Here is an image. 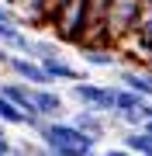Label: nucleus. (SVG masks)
<instances>
[{"mask_svg":"<svg viewBox=\"0 0 152 156\" xmlns=\"http://www.w3.org/2000/svg\"><path fill=\"white\" fill-rule=\"evenodd\" d=\"M114 94H118V87L93 83V80H76V83H69V97H73L79 108H93V111H104V115L114 111Z\"/></svg>","mask_w":152,"mask_h":156,"instance_id":"f257e3e1","label":"nucleus"},{"mask_svg":"<svg viewBox=\"0 0 152 156\" xmlns=\"http://www.w3.org/2000/svg\"><path fill=\"white\" fill-rule=\"evenodd\" d=\"M86 4L90 0H69L62 11L52 17V24H56V35L62 42L69 45H79V38H83V28H86Z\"/></svg>","mask_w":152,"mask_h":156,"instance_id":"f03ea898","label":"nucleus"},{"mask_svg":"<svg viewBox=\"0 0 152 156\" xmlns=\"http://www.w3.org/2000/svg\"><path fill=\"white\" fill-rule=\"evenodd\" d=\"M4 69L11 73V76L24 80V83H35V87H49V83H52L49 73H45V66H42V59L24 56V52H11V59H7ZM52 87H56V83H52Z\"/></svg>","mask_w":152,"mask_h":156,"instance_id":"7ed1b4c3","label":"nucleus"},{"mask_svg":"<svg viewBox=\"0 0 152 156\" xmlns=\"http://www.w3.org/2000/svg\"><path fill=\"white\" fill-rule=\"evenodd\" d=\"M135 17H138V0H114L111 11H107V35H111V42L124 38L135 28Z\"/></svg>","mask_w":152,"mask_h":156,"instance_id":"20e7f679","label":"nucleus"},{"mask_svg":"<svg viewBox=\"0 0 152 156\" xmlns=\"http://www.w3.org/2000/svg\"><path fill=\"white\" fill-rule=\"evenodd\" d=\"M131 35L138 38L145 62H152V0H138V17H135Z\"/></svg>","mask_w":152,"mask_h":156,"instance_id":"39448f33","label":"nucleus"},{"mask_svg":"<svg viewBox=\"0 0 152 156\" xmlns=\"http://www.w3.org/2000/svg\"><path fill=\"white\" fill-rule=\"evenodd\" d=\"M42 66H45L49 80L52 83H76V80H90L79 66H73L66 56H52V59H42Z\"/></svg>","mask_w":152,"mask_h":156,"instance_id":"423d86ee","label":"nucleus"},{"mask_svg":"<svg viewBox=\"0 0 152 156\" xmlns=\"http://www.w3.org/2000/svg\"><path fill=\"white\" fill-rule=\"evenodd\" d=\"M31 97H35V111L42 118H62L66 115V101H62L59 90H52V83L49 87H35Z\"/></svg>","mask_w":152,"mask_h":156,"instance_id":"0eeeda50","label":"nucleus"},{"mask_svg":"<svg viewBox=\"0 0 152 156\" xmlns=\"http://www.w3.org/2000/svg\"><path fill=\"white\" fill-rule=\"evenodd\" d=\"M73 125H79L86 135H97V139H104L107 128H111V115L104 111H93V108H76V115L69 118Z\"/></svg>","mask_w":152,"mask_h":156,"instance_id":"6e6552de","label":"nucleus"},{"mask_svg":"<svg viewBox=\"0 0 152 156\" xmlns=\"http://www.w3.org/2000/svg\"><path fill=\"white\" fill-rule=\"evenodd\" d=\"M118 56L121 52L114 45H79V59L86 66H97V69H114L118 66Z\"/></svg>","mask_w":152,"mask_h":156,"instance_id":"1a4fd4ad","label":"nucleus"},{"mask_svg":"<svg viewBox=\"0 0 152 156\" xmlns=\"http://www.w3.org/2000/svg\"><path fill=\"white\" fill-rule=\"evenodd\" d=\"M0 90H4V94L14 101V104H21L28 115H38V111H35V97H31V94H35V83H24V80L11 76L7 83H0Z\"/></svg>","mask_w":152,"mask_h":156,"instance_id":"9d476101","label":"nucleus"},{"mask_svg":"<svg viewBox=\"0 0 152 156\" xmlns=\"http://www.w3.org/2000/svg\"><path fill=\"white\" fill-rule=\"evenodd\" d=\"M118 80H121L124 87L138 90L142 97L152 101V73H149V69H142V66H121V69H118Z\"/></svg>","mask_w":152,"mask_h":156,"instance_id":"9b49d317","label":"nucleus"},{"mask_svg":"<svg viewBox=\"0 0 152 156\" xmlns=\"http://www.w3.org/2000/svg\"><path fill=\"white\" fill-rule=\"evenodd\" d=\"M28 118H31V115L24 111L21 104H14V101L0 90V122H7V125H24V128H28Z\"/></svg>","mask_w":152,"mask_h":156,"instance_id":"f8f14e48","label":"nucleus"},{"mask_svg":"<svg viewBox=\"0 0 152 156\" xmlns=\"http://www.w3.org/2000/svg\"><path fill=\"white\" fill-rule=\"evenodd\" d=\"M52 56H62L59 42H52V38H35V59H52Z\"/></svg>","mask_w":152,"mask_h":156,"instance_id":"ddd939ff","label":"nucleus"},{"mask_svg":"<svg viewBox=\"0 0 152 156\" xmlns=\"http://www.w3.org/2000/svg\"><path fill=\"white\" fill-rule=\"evenodd\" d=\"M11 146H14L11 139H0V156H7V153H11Z\"/></svg>","mask_w":152,"mask_h":156,"instance_id":"4468645a","label":"nucleus"},{"mask_svg":"<svg viewBox=\"0 0 152 156\" xmlns=\"http://www.w3.org/2000/svg\"><path fill=\"white\" fill-rule=\"evenodd\" d=\"M0 139H7V122H0Z\"/></svg>","mask_w":152,"mask_h":156,"instance_id":"2eb2a0df","label":"nucleus"},{"mask_svg":"<svg viewBox=\"0 0 152 156\" xmlns=\"http://www.w3.org/2000/svg\"><path fill=\"white\" fill-rule=\"evenodd\" d=\"M145 132H149V135H152V118H149V122H145Z\"/></svg>","mask_w":152,"mask_h":156,"instance_id":"dca6fc26","label":"nucleus"},{"mask_svg":"<svg viewBox=\"0 0 152 156\" xmlns=\"http://www.w3.org/2000/svg\"><path fill=\"white\" fill-rule=\"evenodd\" d=\"M90 156H107V153H100V149H93V153H90Z\"/></svg>","mask_w":152,"mask_h":156,"instance_id":"f3484780","label":"nucleus"}]
</instances>
